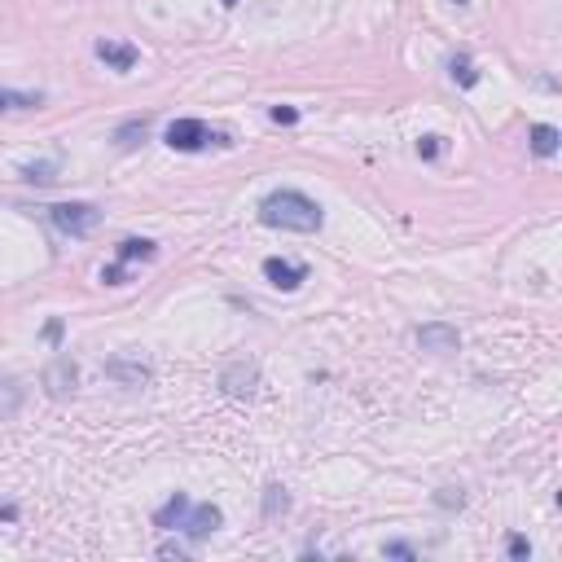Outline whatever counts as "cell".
Masks as SVG:
<instances>
[{"mask_svg": "<svg viewBox=\"0 0 562 562\" xmlns=\"http://www.w3.org/2000/svg\"><path fill=\"white\" fill-rule=\"evenodd\" d=\"M260 220L268 229H286V233H317L326 225V211L308 194L299 189H272L264 202H260Z\"/></svg>", "mask_w": 562, "mask_h": 562, "instance_id": "1", "label": "cell"}, {"mask_svg": "<svg viewBox=\"0 0 562 562\" xmlns=\"http://www.w3.org/2000/svg\"><path fill=\"white\" fill-rule=\"evenodd\" d=\"M163 141L176 150V154H202V150H211V145H233L229 133L211 128L207 119H171Z\"/></svg>", "mask_w": 562, "mask_h": 562, "instance_id": "2", "label": "cell"}, {"mask_svg": "<svg viewBox=\"0 0 562 562\" xmlns=\"http://www.w3.org/2000/svg\"><path fill=\"white\" fill-rule=\"evenodd\" d=\"M159 255V242H150V237H128V242H119V251H115V264L101 268V286H128V264H145V260H154Z\"/></svg>", "mask_w": 562, "mask_h": 562, "instance_id": "3", "label": "cell"}, {"mask_svg": "<svg viewBox=\"0 0 562 562\" xmlns=\"http://www.w3.org/2000/svg\"><path fill=\"white\" fill-rule=\"evenodd\" d=\"M49 220L67 237H88L101 225V211L93 202H58V207H49Z\"/></svg>", "mask_w": 562, "mask_h": 562, "instance_id": "4", "label": "cell"}, {"mask_svg": "<svg viewBox=\"0 0 562 562\" xmlns=\"http://www.w3.org/2000/svg\"><path fill=\"white\" fill-rule=\"evenodd\" d=\"M75 382H79V364L70 356H53L44 364V373H40V387H44L49 400H70L75 396Z\"/></svg>", "mask_w": 562, "mask_h": 562, "instance_id": "5", "label": "cell"}, {"mask_svg": "<svg viewBox=\"0 0 562 562\" xmlns=\"http://www.w3.org/2000/svg\"><path fill=\"white\" fill-rule=\"evenodd\" d=\"M418 347L430 352V356H448V352L462 347V334L448 321H430V326H418Z\"/></svg>", "mask_w": 562, "mask_h": 562, "instance_id": "6", "label": "cell"}, {"mask_svg": "<svg viewBox=\"0 0 562 562\" xmlns=\"http://www.w3.org/2000/svg\"><path fill=\"white\" fill-rule=\"evenodd\" d=\"M264 281L290 295V290H299V286L308 281V268L290 264V260H281V255H268V260H264Z\"/></svg>", "mask_w": 562, "mask_h": 562, "instance_id": "7", "label": "cell"}, {"mask_svg": "<svg viewBox=\"0 0 562 562\" xmlns=\"http://www.w3.org/2000/svg\"><path fill=\"white\" fill-rule=\"evenodd\" d=\"M216 528H225L220 505H189V510H185V519H180V531H185L189 540H202V536H211Z\"/></svg>", "mask_w": 562, "mask_h": 562, "instance_id": "8", "label": "cell"}, {"mask_svg": "<svg viewBox=\"0 0 562 562\" xmlns=\"http://www.w3.org/2000/svg\"><path fill=\"white\" fill-rule=\"evenodd\" d=\"M93 53H97V62H106V67L119 70V75H128L136 67V58H141L136 44H128V40H97Z\"/></svg>", "mask_w": 562, "mask_h": 562, "instance_id": "9", "label": "cell"}, {"mask_svg": "<svg viewBox=\"0 0 562 562\" xmlns=\"http://www.w3.org/2000/svg\"><path fill=\"white\" fill-rule=\"evenodd\" d=\"M255 382H260V364L255 361H233V364H225V373H220V387H225L229 396H251Z\"/></svg>", "mask_w": 562, "mask_h": 562, "instance_id": "10", "label": "cell"}, {"mask_svg": "<svg viewBox=\"0 0 562 562\" xmlns=\"http://www.w3.org/2000/svg\"><path fill=\"white\" fill-rule=\"evenodd\" d=\"M23 400H27V387H23V382H18L14 373H0V422L18 418Z\"/></svg>", "mask_w": 562, "mask_h": 562, "instance_id": "11", "label": "cell"}, {"mask_svg": "<svg viewBox=\"0 0 562 562\" xmlns=\"http://www.w3.org/2000/svg\"><path fill=\"white\" fill-rule=\"evenodd\" d=\"M185 510H189V496L185 493H176L171 496V501H167V505H159V510H154V528H180V519H185Z\"/></svg>", "mask_w": 562, "mask_h": 562, "instance_id": "12", "label": "cell"}, {"mask_svg": "<svg viewBox=\"0 0 562 562\" xmlns=\"http://www.w3.org/2000/svg\"><path fill=\"white\" fill-rule=\"evenodd\" d=\"M558 128L554 124H536L531 128V154H540V159H554L558 154Z\"/></svg>", "mask_w": 562, "mask_h": 562, "instance_id": "13", "label": "cell"}, {"mask_svg": "<svg viewBox=\"0 0 562 562\" xmlns=\"http://www.w3.org/2000/svg\"><path fill=\"white\" fill-rule=\"evenodd\" d=\"M44 93H18V88H0V110H40Z\"/></svg>", "mask_w": 562, "mask_h": 562, "instance_id": "14", "label": "cell"}, {"mask_svg": "<svg viewBox=\"0 0 562 562\" xmlns=\"http://www.w3.org/2000/svg\"><path fill=\"white\" fill-rule=\"evenodd\" d=\"M145 133H150V124H145V119H128V124H119V128H115V141H119V150H136V145L145 141Z\"/></svg>", "mask_w": 562, "mask_h": 562, "instance_id": "15", "label": "cell"}, {"mask_svg": "<svg viewBox=\"0 0 562 562\" xmlns=\"http://www.w3.org/2000/svg\"><path fill=\"white\" fill-rule=\"evenodd\" d=\"M106 373H110V378H119V382H133V387H141V382H150V369H145V364H124V361H110V364H106Z\"/></svg>", "mask_w": 562, "mask_h": 562, "instance_id": "16", "label": "cell"}, {"mask_svg": "<svg viewBox=\"0 0 562 562\" xmlns=\"http://www.w3.org/2000/svg\"><path fill=\"white\" fill-rule=\"evenodd\" d=\"M448 75H453V84H462V88H474V84H479V70H474V62H470L465 53L448 58Z\"/></svg>", "mask_w": 562, "mask_h": 562, "instance_id": "17", "label": "cell"}, {"mask_svg": "<svg viewBox=\"0 0 562 562\" xmlns=\"http://www.w3.org/2000/svg\"><path fill=\"white\" fill-rule=\"evenodd\" d=\"M286 505H290L286 488H281V484H268V493H264V519H277V514H286Z\"/></svg>", "mask_w": 562, "mask_h": 562, "instance_id": "18", "label": "cell"}, {"mask_svg": "<svg viewBox=\"0 0 562 562\" xmlns=\"http://www.w3.org/2000/svg\"><path fill=\"white\" fill-rule=\"evenodd\" d=\"M53 171H58L53 163H27V167H23V180H32V185H49V180H53Z\"/></svg>", "mask_w": 562, "mask_h": 562, "instance_id": "19", "label": "cell"}, {"mask_svg": "<svg viewBox=\"0 0 562 562\" xmlns=\"http://www.w3.org/2000/svg\"><path fill=\"white\" fill-rule=\"evenodd\" d=\"M505 554H510V558H514V562L531 558V540H528V536H519V531H514V536L505 540Z\"/></svg>", "mask_w": 562, "mask_h": 562, "instance_id": "20", "label": "cell"}, {"mask_svg": "<svg viewBox=\"0 0 562 562\" xmlns=\"http://www.w3.org/2000/svg\"><path fill=\"white\" fill-rule=\"evenodd\" d=\"M382 554H387V558H418V549H413L409 540H392V545H382Z\"/></svg>", "mask_w": 562, "mask_h": 562, "instance_id": "21", "label": "cell"}, {"mask_svg": "<svg viewBox=\"0 0 562 562\" xmlns=\"http://www.w3.org/2000/svg\"><path fill=\"white\" fill-rule=\"evenodd\" d=\"M439 150H444V136H422V141H418V154H422V159H439Z\"/></svg>", "mask_w": 562, "mask_h": 562, "instance_id": "22", "label": "cell"}, {"mask_svg": "<svg viewBox=\"0 0 562 562\" xmlns=\"http://www.w3.org/2000/svg\"><path fill=\"white\" fill-rule=\"evenodd\" d=\"M435 501H439V505H448V510H453V505H457V510H462V488H439V496H435Z\"/></svg>", "mask_w": 562, "mask_h": 562, "instance_id": "23", "label": "cell"}, {"mask_svg": "<svg viewBox=\"0 0 562 562\" xmlns=\"http://www.w3.org/2000/svg\"><path fill=\"white\" fill-rule=\"evenodd\" d=\"M268 115H272V124H299V110H290V106H272Z\"/></svg>", "mask_w": 562, "mask_h": 562, "instance_id": "24", "label": "cell"}, {"mask_svg": "<svg viewBox=\"0 0 562 562\" xmlns=\"http://www.w3.org/2000/svg\"><path fill=\"white\" fill-rule=\"evenodd\" d=\"M159 558H185V545H180V540H163V545H159Z\"/></svg>", "mask_w": 562, "mask_h": 562, "instance_id": "25", "label": "cell"}, {"mask_svg": "<svg viewBox=\"0 0 562 562\" xmlns=\"http://www.w3.org/2000/svg\"><path fill=\"white\" fill-rule=\"evenodd\" d=\"M44 338H49V343H62V321H58V317L44 326Z\"/></svg>", "mask_w": 562, "mask_h": 562, "instance_id": "26", "label": "cell"}, {"mask_svg": "<svg viewBox=\"0 0 562 562\" xmlns=\"http://www.w3.org/2000/svg\"><path fill=\"white\" fill-rule=\"evenodd\" d=\"M0 519H5V523H14V519H18V505H0Z\"/></svg>", "mask_w": 562, "mask_h": 562, "instance_id": "27", "label": "cell"}, {"mask_svg": "<svg viewBox=\"0 0 562 562\" xmlns=\"http://www.w3.org/2000/svg\"><path fill=\"white\" fill-rule=\"evenodd\" d=\"M233 5H237V0H225V9H233Z\"/></svg>", "mask_w": 562, "mask_h": 562, "instance_id": "28", "label": "cell"}, {"mask_svg": "<svg viewBox=\"0 0 562 562\" xmlns=\"http://www.w3.org/2000/svg\"><path fill=\"white\" fill-rule=\"evenodd\" d=\"M453 5H457V9H462V5H465V0H453Z\"/></svg>", "mask_w": 562, "mask_h": 562, "instance_id": "29", "label": "cell"}]
</instances>
